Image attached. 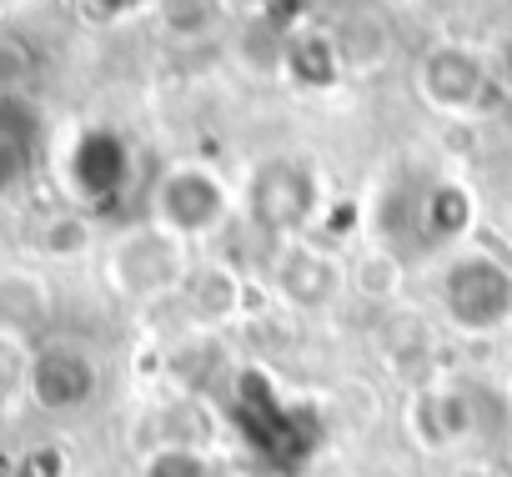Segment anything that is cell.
<instances>
[{"mask_svg": "<svg viewBox=\"0 0 512 477\" xmlns=\"http://www.w3.org/2000/svg\"><path fill=\"white\" fill-rule=\"evenodd\" d=\"M191 297H196V307H201V312H226V307L236 302V282H231L226 272L206 267V272H196V277H191Z\"/></svg>", "mask_w": 512, "mask_h": 477, "instance_id": "13", "label": "cell"}, {"mask_svg": "<svg viewBox=\"0 0 512 477\" xmlns=\"http://www.w3.org/2000/svg\"><path fill=\"white\" fill-rule=\"evenodd\" d=\"M507 71H512V46H507Z\"/></svg>", "mask_w": 512, "mask_h": 477, "instance_id": "14", "label": "cell"}, {"mask_svg": "<svg viewBox=\"0 0 512 477\" xmlns=\"http://www.w3.org/2000/svg\"><path fill=\"white\" fill-rule=\"evenodd\" d=\"M317 211V176L297 156H277L251 181V216L267 231H302Z\"/></svg>", "mask_w": 512, "mask_h": 477, "instance_id": "4", "label": "cell"}, {"mask_svg": "<svg viewBox=\"0 0 512 477\" xmlns=\"http://www.w3.org/2000/svg\"><path fill=\"white\" fill-rule=\"evenodd\" d=\"M282 292L297 302V307H322V302H332L337 297V287H342V267L327 257V252H317V247H297L287 262H282Z\"/></svg>", "mask_w": 512, "mask_h": 477, "instance_id": "7", "label": "cell"}, {"mask_svg": "<svg viewBox=\"0 0 512 477\" xmlns=\"http://www.w3.org/2000/svg\"><path fill=\"white\" fill-rule=\"evenodd\" d=\"M442 307L462 332H497L512 322V277L492 257H457L442 277Z\"/></svg>", "mask_w": 512, "mask_h": 477, "instance_id": "2", "label": "cell"}, {"mask_svg": "<svg viewBox=\"0 0 512 477\" xmlns=\"http://www.w3.org/2000/svg\"><path fill=\"white\" fill-rule=\"evenodd\" d=\"M226 211H231V196L206 166H171L156 186V216L171 236H201L221 226Z\"/></svg>", "mask_w": 512, "mask_h": 477, "instance_id": "3", "label": "cell"}, {"mask_svg": "<svg viewBox=\"0 0 512 477\" xmlns=\"http://www.w3.org/2000/svg\"><path fill=\"white\" fill-rule=\"evenodd\" d=\"M231 402L246 442L267 462H277V472H297V462L317 447V417L307 407H287L262 372H241Z\"/></svg>", "mask_w": 512, "mask_h": 477, "instance_id": "1", "label": "cell"}, {"mask_svg": "<svg viewBox=\"0 0 512 477\" xmlns=\"http://www.w3.org/2000/svg\"><path fill=\"white\" fill-rule=\"evenodd\" d=\"M76 181H81L86 196H111L126 181V146L111 131L86 136L81 151H76Z\"/></svg>", "mask_w": 512, "mask_h": 477, "instance_id": "8", "label": "cell"}, {"mask_svg": "<svg viewBox=\"0 0 512 477\" xmlns=\"http://www.w3.org/2000/svg\"><path fill=\"white\" fill-rule=\"evenodd\" d=\"M287 71L302 81V86H332L337 76H342V56H337V46H332V36H312V31H302L292 46H287Z\"/></svg>", "mask_w": 512, "mask_h": 477, "instance_id": "10", "label": "cell"}, {"mask_svg": "<svg viewBox=\"0 0 512 477\" xmlns=\"http://www.w3.org/2000/svg\"><path fill=\"white\" fill-rule=\"evenodd\" d=\"M422 226H427V236H457V231H467L472 226V196L462 186H452V181L432 186L427 201H422Z\"/></svg>", "mask_w": 512, "mask_h": 477, "instance_id": "11", "label": "cell"}, {"mask_svg": "<svg viewBox=\"0 0 512 477\" xmlns=\"http://www.w3.org/2000/svg\"><path fill=\"white\" fill-rule=\"evenodd\" d=\"M31 387H36V397H41L46 407H56V412L81 407V402H91V392H96V362H91L86 352H76V347H51V352L36 357Z\"/></svg>", "mask_w": 512, "mask_h": 477, "instance_id": "6", "label": "cell"}, {"mask_svg": "<svg viewBox=\"0 0 512 477\" xmlns=\"http://www.w3.org/2000/svg\"><path fill=\"white\" fill-rule=\"evenodd\" d=\"M141 477H216V472L196 447H161V452L146 457Z\"/></svg>", "mask_w": 512, "mask_h": 477, "instance_id": "12", "label": "cell"}, {"mask_svg": "<svg viewBox=\"0 0 512 477\" xmlns=\"http://www.w3.org/2000/svg\"><path fill=\"white\" fill-rule=\"evenodd\" d=\"M472 432V402L462 392H422L417 397V437L427 447L462 442Z\"/></svg>", "mask_w": 512, "mask_h": 477, "instance_id": "9", "label": "cell"}, {"mask_svg": "<svg viewBox=\"0 0 512 477\" xmlns=\"http://www.w3.org/2000/svg\"><path fill=\"white\" fill-rule=\"evenodd\" d=\"M417 81H422V96L437 111H477L482 96H487V66L467 46H437V51H427Z\"/></svg>", "mask_w": 512, "mask_h": 477, "instance_id": "5", "label": "cell"}]
</instances>
